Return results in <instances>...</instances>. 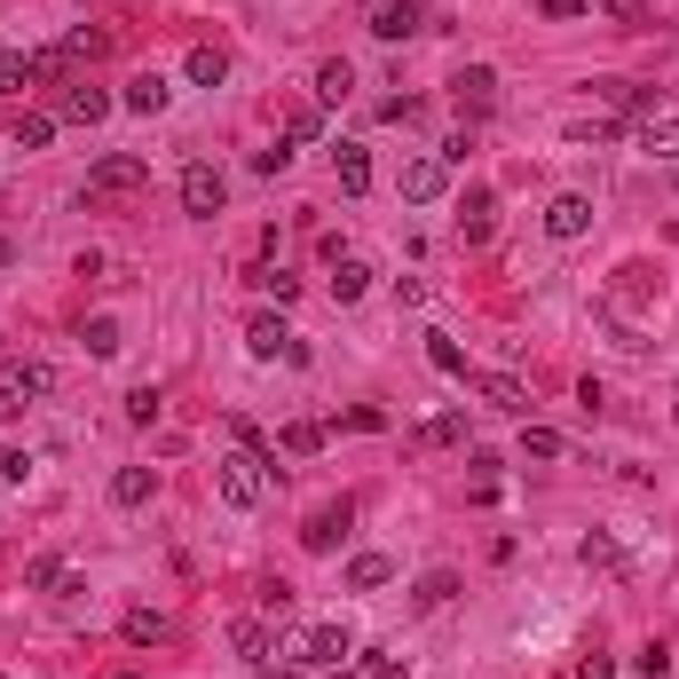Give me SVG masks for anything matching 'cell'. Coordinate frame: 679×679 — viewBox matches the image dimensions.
Returning <instances> with one entry per match:
<instances>
[{"mask_svg": "<svg viewBox=\"0 0 679 679\" xmlns=\"http://www.w3.org/2000/svg\"><path fill=\"white\" fill-rule=\"evenodd\" d=\"M364 24H372V40H411L427 24V9L419 0H364Z\"/></svg>", "mask_w": 679, "mask_h": 679, "instance_id": "52a82bcc", "label": "cell"}, {"mask_svg": "<svg viewBox=\"0 0 679 679\" xmlns=\"http://www.w3.org/2000/svg\"><path fill=\"white\" fill-rule=\"evenodd\" d=\"M0 206H9V198H0Z\"/></svg>", "mask_w": 679, "mask_h": 679, "instance_id": "f907efd6", "label": "cell"}, {"mask_svg": "<svg viewBox=\"0 0 679 679\" xmlns=\"http://www.w3.org/2000/svg\"><path fill=\"white\" fill-rule=\"evenodd\" d=\"M166 96H175V88H166L158 71H135V79H127V96H119V111H135V119H158V111H166Z\"/></svg>", "mask_w": 679, "mask_h": 679, "instance_id": "9a60e30c", "label": "cell"}, {"mask_svg": "<svg viewBox=\"0 0 679 679\" xmlns=\"http://www.w3.org/2000/svg\"><path fill=\"white\" fill-rule=\"evenodd\" d=\"M584 9H592V0H545V17H553V24H569V17H584Z\"/></svg>", "mask_w": 679, "mask_h": 679, "instance_id": "ee69618b", "label": "cell"}, {"mask_svg": "<svg viewBox=\"0 0 679 679\" xmlns=\"http://www.w3.org/2000/svg\"><path fill=\"white\" fill-rule=\"evenodd\" d=\"M245 348L262 356V364H277V356H285V364H308V348H301V340H293L277 316H253V324H245Z\"/></svg>", "mask_w": 679, "mask_h": 679, "instance_id": "9c48e42d", "label": "cell"}, {"mask_svg": "<svg viewBox=\"0 0 679 679\" xmlns=\"http://www.w3.org/2000/svg\"><path fill=\"white\" fill-rule=\"evenodd\" d=\"M663 671H671V648H663V640H656V648H640V679H663Z\"/></svg>", "mask_w": 679, "mask_h": 679, "instance_id": "b9f144b4", "label": "cell"}, {"mask_svg": "<svg viewBox=\"0 0 679 679\" xmlns=\"http://www.w3.org/2000/svg\"><path fill=\"white\" fill-rule=\"evenodd\" d=\"M63 56H71V63H79V56H88V63H96V56H104V32H88V24H79V32L63 40Z\"/></svg>", "mask_w": 679, "mask_h": 679, "instance_id": "f35d334b", "label": "cell"}, {"mask_svg": "<svg viewBox=\"0 0 679 679\" xmlns=\"http://www.w3.org/2000/svg\"><path fill=\"white\" fill-rule=\"evenodd\" d=\"M119 632H127V648H158V640L175 632V624H166L158 609H127V624H119Z\"/></svg>", "mask_w": 679, "mask_h": 679, "instance_id": "603a6c76", "label": "cell"}, {"mask_svg": "<svg viewBox=\"0 0 679 679\" xmlns=\"http://www.w3.org/2000/svg\"><path fill=\"white\" fill-rule=\"evenodd\" d=\"M490 229H498V198L490 190H466L459 198V237L466 245H490Z\"/></svg>", "mask_w": 679, "mask_h": 679, "instance_id": "5bb4252c", "label": "cell"}, {"mask_svg": "<svg viewBox=\"0 0 679 679\" xmlns=\"http://www.w3.org/2000/svg\"><path fill=\"white\" fill-rule=\"evenodd\" d=\"M277 451H293V459H308V451H324V427H316V419H293V427L277 435Z\"/></svg>", "mask_w": 679, "mask_h": 679, "instance_id": "4dcf8cb0", "label": "cell"}, {"mask_svg": "<svg viewBox=\"0 0 679 679\" xmlns=\"http://www.w3.org/2000/svg\"><path fill=\"white\" fill-rule=\"evenodd\" d=\"M364 293H372V262H356V253H340V262H332V301L348 308V301H364Z\"/></svg>", "mask_w": 679, "mask_h": 679, "instance_id": "d6986e66", "label": "cell"}, {"mask_svg": "<svg viewBox=\"0 0 679 679\" xmlns=\"http://www.w3.org/2000/svg\"><path fill=\"white\" fill-rule=\"evenodd\" d=\"M443 190H451V166H443V158H435V150H427V158H411V166H403V198H411V206H435V198H443Z\"/></svg>", "mask_w": 679, "mask_h": 679, "instance_id": "7c38bea8", "label": "cell"}, {"mask_svg": "<svg viewBox=\"0 0 679 679\" xmlns=\"http://www.w3.org/2000/svg\"><path fill=\"white\" fill-rule=\"evenodd\" d=\"M577 679H617V663H609V656H584V663H577Z\"/></svg>", "mask_w": 679, "mask_h": 679, "instance_id": "f6af8a7d", "label": "cell"}, {"mask_svg": "<svg viewBox=\"0 0 679 679\" xmlns=\"http://www.w3.org/2000/svg\"><path fill=\"white\" fill-rule=\"evenodd\" d=\"M127 419H135V427H150V419H158V387H135V395H127Z\"/></svg>", "mask_w": 679, "mask_h": 679, "instance_id": "ab89813d", "label": "cell"}, {"mask_svg": "<svg viewBox=\"0 0 679 679\" xmlns=\"http://www.w3.org/2000/svg\"><path fill=\"white\" fill-rule=\"evenodd\" d=\"M640 150L679 166V111H648V119H640Z\"/></svg>", "mask_w": 679, "mask_h": 679, "instance_id": "2e32d148", "label": "cell"}, {"mask_svg": "<svg viewBox=\"0 0 679 679\" xmlns=\"http://www.w3.org/2000/svg\"><path fill=\"white\" fill-rule=\"evenodd\" d=\"M0 679H9V671H0Z\"/></svg>", "mask_w": 679, "mask_h": 679, "instance_id": "681fc988", "label": "cell"}, {"mask_svg": "<svg viewBox=\"0 0 679 679\" xmlns=\"http://www.w3.org/2000/svg\"><path fill=\"white\" fill-rule=\"evenodd\" d=\"M419 443H466V411H443V419H427V427H419Z\"/></svg>", "mask_w": 679, "mask_h": 679, "instance_id": "1f68e13d", "label": "cell"}, {"mask_svg": "<svg viewBox=\"0 0 679 679\" xmlns=\"http://www.w3.org/2000/svg\"><path fill=\"white\" fill-rule=\"evenodd\" d=\"M24 584H32V592H56V584H63V561H56V553H40V561L24 569Z\"/></svg>", "mask_w": 679, "mask_h": 679, "instance_id": "d590c367", "label": "cell"}, {"mask_svg": "<svg viewBox=\"0 0 679 679\" xmlns=\"http://www.w3.org/2000/svg\"><path fill=\"white\" fill-rule=\"evenodd\" d=\"M364 679H411V663H395V656H372V648H364Z\"/></svg>", "mask_w": 679, "mask_h": 679, "instance_id": "60d3db41", "label": "cell"}, {"mask_svg": "<svg viewBox=\"0 0 679 679\" xmlns=\"http://www.w3.org/2000/svg\"><path fill=\"white\" fill-rule=\"evenodd\" d=\"M79 348H88V356H119V324L111 316H88V324H79Z\"/></svg>", "mask_w": 679, "mask_h": 679, "instance_id": "f1b7e54d", "label": "cell"}, {"mask_svg": "<svg viewBox=\"0 0 679 679\" xmlns=\"http://www.w3.org/2000/svg\"><path fill=\"white\" fill-rule=\"evenodd\" d=\"M332 166H340V190H348V198H364V190H372V150H364V142H340V150H332Z\"/></svg>", "mask_w": 679, "mask_h": 679, "instance_id": "ac0fdd59", "label": "cell"}, {"mask_svg": "<svg viewBox=\"0 0 679 679\" xmlns=\"http://www.w3.org/2000/svg\"><path fill=\"white\" fill-rule=\"evenodd\" d=\"M577 561H584V569H624L617 538H584V545H577Z\"/></svg>", "mask_w": 679, "mask_h": 679, "instance_id": "d6a6232c", "label": "cell"}, {"mask_svg": "<svg viewBox=\"0 0 679 679\" xmlns=\"http://www.w3.org/2000/svg\"><path fill=\"white\" fill-rule=\"evenodd\" d=\"M340 427H356V435H387V411H380V403H356L348 419H340Z\"/></svg>", "mask_w": 679, "mask_h": 679, "instance_id": "836d02e7", "label": "cell"}, {"mask_svg": "<svg viewBox=\"0 0 679 679\" xmlns=\"http://www.w3.org/2000/svg\"><path fill=\"white\" fill-rule=\"evenodd\" d=\"M466 387H474L490 411H505V419H530V387H522L514 372H466Z\"/></svg>", "mask_w": 679, "mask_h": 679, "instance_id": "ba28073f", "label": "cell"}, {"mask_svg": "<svg viewBox=\"0 0 679 679\" xmlns=\"http://www.w3.org/2000/svg\"><path fill=\"white\" fill-rule=\"evenodd\" d=\"M150 490H158V474H150V466H119V474H111V498H119V505H142Z\"/></svg>", "mask_w": 679, "mask_h": 679, "instance_id": "83f0119b", "label": "cell"}, {"mask_svg": "<svg viewBox=\"0 0 679 679\" xmlns=\"http://www.w3.org/2000/svg\"><path fill=\"white\" fill-rule=\"evenodd\" d=\"M24 474H32V459H24V451H0V482H24Z\"/></svg>", "mask_w": 679, "mask_h": 679, "instance_id": "7bdbcfd3", "label": "cell"}, {"mask_svg": "<svg viewBox=\"0 0 679 679\" xmlns=\"http://www.w3.org/2000/svg\"><path fill=\"white\" fill-rule=\"evenodd\" d=\"M111 679H142V671H135V663H127V671H111Z\"/></svg>", "mask_w": 679, "mask_h": 679, "instance_id": "c3c4849f", "label": "cell"}, {"mask_svg": "<svg viewBox=\"0 0 679 679\" xmlns=\"http://www.w3.org/2000/svg\"><path fill=\"white\" fill-rule=\"evenodd\" d=\"M451 104H459V119H490V111H498V71H490V63H466V71L451 79Z\"/></svg>", "mask_w": 679, "mask_h": 679, "instance_id": "8992f818", "label": "cell"}, {"mask_svg": "<svg viewBox=\"0 0 679 679\" xmlns=\"http://www.w3.org/2000/svg\"><path fill=\"white\" fill-rule=\"evenodd\" d=\"M9 262H17V245H9V229H0V269H9Z\"/></svg>", "mask_w": 679, "mask_h": 679, "instance_id": "7dc6e473", "label": "cell"}, {"mask_svg": "<svg viewBox=\"0 0 679 679\" xmlns=\"http://www.w3.org/2000/svg\"><path fill=\"white\" fill-rule=\"evenodd\" d=\"M427 364H435L443 380H466V348H459L451 332H427Z\"/></svg>", "mask_w": 679, "mask_h": 679, "instance_id": "484cf974", "label": "cell"}, {"mask_svg": "<svg viewBox=\"0 0 679 679\" xmlns=\"http://www.w3.org/2000/svg\"><path fill=\"white\" fill-rule=\"evenodd\" d=\"M348 522H356V505L340 498V505H316V514L301 522V553H332L340 538H348Z\"/></svg>", "mask_w": 679, "mask_h": 679, "instance_id": "30bf717a", "label": "cell"}, {"mask_svg": "<svg viewBox=\"0 0 679 679\" xmlns=\"http://www.w3.org/2000/svg\"><path fill=\"white\" fill-rule=\"evenodd\" d=\"M348 656H356V640L340 632V624H308V632L293 640V663H308V671H340Z\"/></svg>", "mask_w": 679, "mask_h": 679, "instance_id": "5b68a950", "label": "cell"}, {"mask_svg": "<svg viewBox=\"0 0 679 679\" xmlns=\"http://www.w3.org/2000/svg\"><path fill=\"white\" fill-rule=\"evenodd\" d=\"M142 183H150V158L111 150V158H96V175H88V206H96V198H135Z\"/></svg>", "mask_w": 679, "mask_h": 679, "instance_id": "3957f363", "label": "cell"}, {"mask_svg": "<svg viewBox=\"0 0 679 679\" xmlns=\"http://www.w3.org/2000/svg\"><path fill=\"white\" fill-rule=\"evenodd\" d=\"M262 679H308V663H262Z\"/></svg>", "mask_w": 679, "mask_h": 679, "instance_id": "bcb514c9", "label": "cell"}, {"mask_svg": "<svg viewBox=\"0 0 679 679\" xmlns=\"http://www.w3.org/2000/svg\"><path fill=\"white\" fill-rule=\"evenodd\" d=\"M609 24H624V32H640V24H648V0H609Z\"/></svg>", "mask_w": 679, "mask_h": 679, "instance_id": "74e56055", "label": "cell"}, {"mask_svg": "<svg viewBox=\"0 0 679 679\" xmlns=\"http://www.w3.org/2000/svg\"><path fill=\"white\" fill-rule=\"evenodd\" d=\"M9 135H17V150H48L56 142V111H17Z\"/></svg>", "mask_w": 679, "mask_h": 679, "instance_id": "cb8c5ba5", "label": "cell"}, {"mask_svg": "<svg viewBox=\"0 0 679 679\" xmlns=\"http://www.w3.org/2000/svg\"><path fill=\"white\" fill-rule=\"evenodd\" d=\"M387 577H395V561H387V553H356V561H348V592H380Z\"/></svg>", "mask_w": 679, "mask_h": 679, "instance_id": "d4e9b609", "label": "cell"}, {"mask_svg": "<svg viewBox=\"0 0 679 679\" xmlns=\"http://www.w3.org/2000/svg\"><path fill=\"white\" fill-rule=\"evenodd\" d=\"M592 229V198H577V190H561L553 206H545V237H561V245H577Z\"/></svg>", "mask_w": 679, "mask_h": 679, "instance_id": "4fadbf2b", "label": "cell"}, {"mask_svg": "<svg viewBox=\"0 0 679 679\" xmlns=\"http://www.w3.org/2000/svg\"><path fill=\"white\" fill-rule=\"evenodd\" d=\"M285 142H293V150H308V142H324V111H316V104H301V111L285 119Z\"/></svg>", "mask_w": 679, "mask_h": 679, "instance_id": "f546056e", "label": "cell"}, {"mask_svg": "<svg viewBox=\"0 0 679 679\" xmlns=\"http://www.w3.org/2000/svg\"><path fill=\"white\" fill-rule=\"evenodd\" d=\"M183 71H190V79H198V88H222V79H229V56H222V48H214V40H198V48H190V63H183Z\"/></svg>", "mask_w": 679, "mask_h": 679, "instance_id": "7402d4cb", "label": "cell"}, {"mask_svg": "<svg viewBox=\"0 0 679 679\" xmlns=\"http://www.w3.org/2000/svg\"><path fill=\"white\" fill-rule=\"evenodd\" d=\"M229 648H237L245 663H262V656H269V617H237V624H229Z\"/></svg>", "mask_w": 679, "mask_h": 679, "instance_id": "ffe728a7", "label": "cell"}, {"mask_svg": "<svg viewBox=\"0 0 679 679\" xmlns=\"http://www.w3.org/2000/svg\"><path fill=\"white\" fill-rule=\"evenodd\" d=\"M269 482H285V466H277L269 443H262V451H229V459H222V498H229V505H262Z\"/></svg>", "mask_w": 679, "mask_h": 679, "instance_id": "6da1fadb", "label": "cell"}, {"mask_svg": "<svg viewBox=\"0 0 679 679\" xmlns=\"http://www.w3.org/2000/svg\"><path fill=\"white\" fill-rule=\"evenodd\" d=\"M111 111H119V96L88 88V79H71V88L56 96V119H79V127H96V119H111Z\"/></svg>", "mask_w": 679, "mask_h": 679, "instance_id": "8fae6325", "label": "cell"}, {"mask_svg": "<svg viewBox=\"0 0 679 679\" xmlns=\"http://www.w3.org/2000/svg\"><path fill=\"white\" fill-rule=\"evenodd\" d=\"M293 166V142H269V150H253V175H285Z\"/></svg>", "mask_w": 679, "mask_h": 679, "instance_id": "8d00e7d4", "label": "cell"}, {"mask_svg": "<svg viewBox=\"0 0 679 679\" xmlns=\"http://www.w3.org/2000/svg\"><path fill=\"white\" fill-rule=\"evenodd\" d=\"M32 79H40L32 71V48H0V96H24Z\"/></svg>", "mask_w": 679, "mask_h": 679, "instance_id": "44dd1931", "label": "cell"}, {"mask_svg": "<svg viewBox=\"0 0 679 679\" xmlns=\"http://www.w3.org/2000/svg\"><path fill=\"white\" fill-rule=\"evenodd\" d=\"M56 387V372L40 364V356H9L0 364V411H24V403H40Z\"/></svg>", "mask_w": 679, "mask_h": 679, "instance_id": "277c9868", "label": "cell"}, {"mask_svg": "<svg viewBox=\"0 0 679 679\" xmlns=\"http://www.w3.org/2000/svg\"><path fill=\"white\" fill-rule=\"evenodd\" d=\"M522 459H561V435L553 427H522Z\"/></svg>", "mask_w": 679, "mask_h": 679, "instance_id": "e575fe53", "label": "cell"}, {"mask_svg": "<svg viewBox=\"0 0 679 679\" xmlns=\"http://www.w3.org/2000/svg\"><path fill=\"white\" fill-rule=\"evenodd\" d=\"M356 96V63L348 56H324L316 63V104H348Z\"/></svg>", "mask_w": 679, "mask_h": 679, "instance_id": "e0dca14e", "label": "cell"}, {"mask_svg": "<svg viewBox=\"0 0 679 679\" xmlns=\"http://www.w3.org/2000/svg\"><path fill=\"white\" fill-rule=\"evenodd\" d=\"M411 601H419V609H443V601H459V569H427Z\"/></svg>", "mask_w": 679, "mask_h": 679, "instance_id": "4316f807", "label": "cell"}, {"mask_svg": "<svg viewBox=\"0 0 679 679\" xmlns=\"http://www.w3.org/2000/svg\"><path fill=\"white\" fill-rule=\"evenodd\" d=\"M222 206H229V175H222L214 158H190V166H183V214H190V222H214Z\"/></svg>", "mask_w": 679, "mask_h": 679, "instance_id": "7a4b0ae2", "label": "cell"}]
</instances>
